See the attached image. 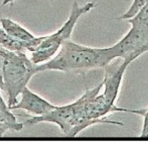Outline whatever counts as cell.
I'll return each mask as SVG.
<instances>
[{
	"label": "cell",
	"mask_w": 148,
	"mask_h": 148,
	"mask_svg": "<svg viewBox=\"0 0 148 148\" xmlns=\"http://www.w3.org/2000/svg\"><path fill=\"white\" fill-rule=\"evenodd\" d=\"M117 58L113 46L95 47L83 45L69 39L65 40L58 51L48 61L38 64L39 72L57 70L68 72L104 68Z\"/></svg>",
	"instance_id": "6da1fadb"
},
{
	"label": "cell",
	"mask_w": 148,
	"mask_h": 148,
	"mask_svg": "<svg viewBox=\"0 0 148 148\" xmlns=\"http://www.w3.org/2000/svg\"><path fill=\"white\" fill-rule=\"evenodd\" d=\"M98 85L87 89L83 95L70 103L56 106L52 110L42 116H28L26 120L29 125H34L42 122H49L57 124L62 132L68 137H75L82 131L94 125L87 115V103Z\"/></svg>",
	"instance_id": "7a4b0ae2"
},
{
	"label": "cell",
	"mask_w": 148,
	"mask_h": 148,
	"mask_svg": "<svg viewBox=\"0 0 148 148\" xmlns=\"http://www.w3.org/2000/svg\"><path fill=\"white\" fill-rule=\"evenodd\" d=\"M3 88L8 95L9 108L18 102L17 98L31 77L38 73V64L23 51H10L0 45Z\"/></svg>",
	"instance_id": "3957f363"
},
{
	"label": "cell",
	"mask_w": 148,
	"mask_h": 148,
	"mask_svg": "<svg viewBox=\"0 0 148 148\" xmlns=\"http://www.w3.org/2000/svg\"><path fill=\"white\" fill-rule=\"evenodd\" d=\"M128 21L131 25L130 29L113 46L117 57L130 64L148 51V2Z\"/></svg>",
	"instance_id": "277c9868"
},
{
	"label": "cell",
	"mask_w": 148,
	"mask_h": 148,
	"mask_svg": "<svg viewBox=\"0 0 148 148\" xmlns=\"http://www.w3.org/2000/svg\"><path fill=\"white\" fill-rule=\"evenodd\" d=\"M96 6L94 2H89L80 6L75 1L66 21L55 32L45 35L44 39L36 49L31 52L30 60L38 64L52 58L58 51L62 43L71 39L74 27L79 18Z\"/></svg>",
	"instance_id": "5b68a950"
},
{
	"label": "cell",
	"mask_w": 148,
	"mask_h": 148,
	"mask_svg": "<svg viewBox=\"0 0 148 148\" xmlns=\"http://www.w3.org/2000/svg\"><path fill=\"white\" fill-rule=\"evenodd\" d=\"M21 94V100L9 108L10 110L24 109L35 116H42L47 114L56 106L31 91L27 86L23 90Z\"/></svg>",
	"instance_id": "8992f818"
},
{
	"label": "cell",
	"mask_w": 148,
	"mask_h": 148,
	"mask_svg": "<svg viewBox=\"0 0 148 148\" xmlns=\"http://www.w3.org/2000/svg\"><path fill=\"white\" fill-rule=\"evenodd\" d=\"M0 24L2 28L8 35L24 43L28 47V50L31 52L34 51L36 49L45 37V36L39 37L34 36L19 24L9 18H1Z\"/></svg>",
	"instance_id": "52a82bcc"
},
{
	"label": "cell",
	"mask_w": 148,
	"mask_h": 148,
	"mask_svg": "<svg viewBox=\"0 0 148 148\" xmlns=\"http://www.w3.org/2000/svg\"><path fill=\"white\" fill-rule=\"evenodd\" d=\"M1 89V87H0ZM23 128V124L18 122L3 101L0 92V137L9 130L18 131Z\"/></svg>",
	"instance_id": "ba28073f"
},
{
	"label": "cell",
	"mask_w": 148,
	"mask_h": 148,
	"mask_svg": "<svg viewBox=\"0 0 148 148\" xmlns=\"http://www.w3.org/2000/svg\"><path fill=\"white\" fill-rule=\"evenodd\" d=\"M0 45L10 51L24 52L28 50V47L24 43L8 35L2 27H0Z\"/></svg>",
	"instance_id": "9c48e42d"
},
{
	"label": "cell",
	"mask_w": 148,
	"mask_h": 148,
	"mask_svg": "<svg viewBox=\"0 0 148 148\" xmlns=\"http://www.w3.org/2000/svg\"><path fill=\"white\" fill-rule=\"evenodd\" d=\"M148 2V0H134L128 9L119 17V20H128L134 17Z\"/></svg>",
	"instance_id": "30bf717a"
},
{
	"label": "cell",
	"mask_w": 148,
	"mask_h": 148,
	"mask_svg": "<svg viewBox=\"0 0 148 148\" xmlns=\"http://www.w3.org/2000/svg\"><path fill=\"white\" fill-rule=\"evenodd\" d=\"M2 57L0 54V87L1 89L2 90L3 88V82H2Z\"/></svg>",
	"instance_id": "8fae6325"
},
{
	"label": "cell",
	"mask_w": 148,
	"mask_h": 148,
	"mask_svg": "<svg viewBox=\"0 0 148 148\" xmlns=\"http://www.w3.org/2000/svg\"><path fill=\"white\" fill-rule=\"evenodd\" d=\"M14 0H3V5H6L8 4H10V6H12L13 5V2ZM50 1H53V0H50Z\"/></svg>",
	"instance_id": "7c38bea8"
}]
</instances>
